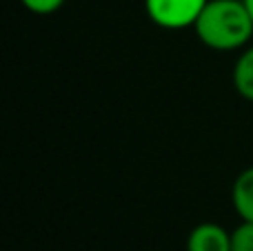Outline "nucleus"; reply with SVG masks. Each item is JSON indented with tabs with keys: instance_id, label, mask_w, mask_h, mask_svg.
<instances>
[{
	"instance_id": "0eeeda50",
	"label": "nucleus",
	"mask_w": 253,
	"mask_h": 251,
	"mask_svg": "<svg viewBox=\"0 0 253 251\" xmlns=\"http://www.w3.org/2000/svg\"><path fill=\"white\" fill-rule=\"evenodd\" d=\"M22 7L29 9L36 16H49V13L58 11L65 4V0H20Z\"/></svg>"
},
{
	"instance_id": "20e7f679",
	"label": "nucleus",
	"mask_w": 253,
	"mask_h": 251,
	"mask_svg": "<svg viewBox=\"0 0 253 251\" xmlns=\"http://www.w3.org/2000/svg\"><path fill=\"white\" fill-rule=\"evenodd\" d=\"M231 203L240 220L253 222V165L247 167L240 176L233 180L231 187Z\"/></svg>"
},
{
	"instance_id": "f257e3e1",
	"label": "nucleus",
	"mask_w": 253,
	"mask_h": 251,
	"mask_svg": "<svg viewBox=\"0 0 253 251\" xmlns=\"http://www.w3.org/2000/svg\"><path fill=\"white\" fill-rule=\"evenodd\" d=\"M193 29L213 51H236L253 38V20L242 0H209Z\"/></svg>"
},
{
	"instance_id": "f03ea898",
	"label": "nucleus",
	"mask_w": 253,
	"mask_h": 251,
	"mask_svg": "<svg viewBox=\"0 0 253 251\" xmlns=\"http://www.w3.org/2000/svg\"><path fill=\"white\" fill-rule=\"evenodd\" d=\"M209 0H144V11L162 29H189L196 25Z\"/></svg>"
},
{
	"instance_id": "39448f33",
	"label": "nucleus",
	"mask_w": 253,
	"mask_h": 251,
	"mask_svg": "<svg viewBox=\"0 0 253 251\" xmlns=\"http://www.w3.org/2000/svg\"><path fill=\"white\" fill-rule=\"evenodd\" d=\"M233 87L245 100L253 102V44L240 53L233 67Z\"/></svg>"
},
{
	"instance_id": "423d86ee",
	"label": "nucleus",
	"mask_w": 253,
	"mask_h": 251,
	"mask_svg": "<svg viewBox=\"0 0 253 251\" xmlns=\"http://www.w3.org/2000/svg\"><path fill=\"white\" fill-rule=\"evenodd\" d=\"M231 251H253V222L242 220L231 231Z\"/></svg>"
},
{
	"instance_id": "7ed1b4c3",
	"label": "nucleus",
	"mask_w": 253,
	"mask_h": 251,
	"mask_svg": "<svg viewBox=\"0 0 253 251\" xmlns=\"http://www.w3.org/2000/svg\"><path fill=\"white\" fill-rule=\"evenodd\" d=\"M187 251H231V234L218 222H200L189 234Z\"/></svg>"
},
{
	"instance_id": "6e6552de",
	"label": "nucleus",
	"mask_w": 253,
	"mask_h": 251,
	"mask_svg": "<svg viewBox=\"0 0 253 251\" xmlns=\"http://www.w3.org/2000/svg\"><path fill=\"white\" fill-rule=\"evenodd\" d=\"M242 2H245L247 11H249V16H251V20H253V0H242Z\"/></svg>"
}]
</instances>
